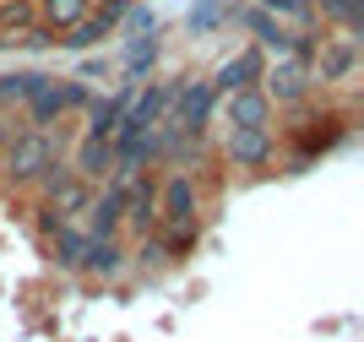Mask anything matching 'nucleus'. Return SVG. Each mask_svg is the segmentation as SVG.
Returning a JSON list of instances; mask_svg holds the SVG:
<instances>
[{"mask_svg": "<svg viewBox=\"0 0 364 342\" xmlns=\"http://www.w3.org/2000/svg\"><path fill=\"white\" fill-rule=\"evenodd\" d=\"M131 92H136V87H125V82H120L114 92H92V98H87V109H82V136H104V141H109V136L120 131L125 104H131Z\"/></svg>", "mask_w": 364, "mask_h": 342, "instance_id": "obj_12", "label": "nucleus"}, {"mask_svg": "<svg viewBox=\"0 0 364 342\" xmlns=\"http://www.w3.org/2000/svg\"><path fill=\"white\" fill-rule=\"evenodd\" d=\"M33 228H38V239H49L55 228H60V218H55V212H49L44 201H38V207H33Z\"/></svg>", "mask_w": 364, "mask_h": 342, "instance_id": "obj_31", "label": "nucleus"}, {"mask_svg": "<svg viewBox=\"0 0 364 342\" xmlns=\"http://www.w3.org/2000/svg\"><path fill=\"white\" fill-rule=\"evenodd\" d=\"M228 169H245V174H261V169L277 164V131H223L218 141Z\"/></svg>", "mask_w": 364, "mask_h": 342, "instance_id": "obj_7", "label": "nucleus"}, {"mask_svg": "<svg viewBox=\"0 0 364 342\" xmlns=\"http://www.w3.org/2000/svg\"><path fill=\"white\" fill-rule=\"evenodd\" d=\"M87 201H92V185H82L76 174H65L60 185H49L44 191V207L60 218V223H82V212H87Z\"/></svg>", "mask_w": 364, "mask_h": 342, "instance_id": "obj_15", "label": "nucleus"}, {"mask_svg": "<svg viewBox=\"0 0 364 342\" xmlns=\"http://www.w3.org/2000/svg\"><path fill=\"white\" fill-rule=\"evenodd\" d=\"M92 11H98V22H104L109 33L125 22V11H131V0H92Z\"/></svg>", "mask_w": 364, "mask_h": 342, "instance_id": "obj_29", "label": "nucleus"}, {"mask_svg": "<svg viewBox=\"0 0 364 342\" xmlns=\"http://www.w3.org/2000/svg\"><path fill=\"white\" fill-rule=\"evenodd\" d=\"M158 239H164L168 261H185V255H196V245H201V223H164Z\"/></svg>", "mask_w": 364, "mask_h": 342, "instance_id": "obj_23", "label": "nucleus"}, {"mask_svg": "<svg viewBox=\"0 0 364 342\" xmlns=\"http://www.w3.org/2000/svg\"><path fill=\"white\" fill-rule=\"evenodd\" d=\"M109 71H114V60H104V55H87L82 65H76V82H98V76L109 82Z\"/></svg>", "mask_w": 364, "mask_h": 342, "instance_id": "obj_30", "label": "nucleus"}, {"mask_svg": "<svg viewBox=\"0 0 364 342\" xmlns=\"http://www.w3.org/2000/svg\"><path fill=\"white\" fill-rule=\"evenodd\" d=\"M228 22V6L223 11H213V6H191V16H185V33L191 38H207V33H218Z\"/></svg>", "mask_w": 364, "mask_h": 342, "instance_id": "obj_25", "label": "nucleus"}, {"mask_svg": "<svg viewBox=\"0 0 364 342\" xmlns=\"http://www.w3.org/2000/svg\"><path fill=\"white\" fill-rule=\"evenodd\" d=\"M168 98H174V76L168 82H141L125 104V119L120 125H141V131H158V119L168 114Z\"/></svg>", "mask_w": 364, "mask_h": 342, "instance_id": "obj_13", "label": "nucleus"}, {"mask_svg": "<svg viewBox=\"0 0 364 342\" xmlns=\"http://www.w3.org/2000/svg\"><path fill=\"white\" fill-rule=\"evenodd\" d=\"M250 6H261V11H272L277 22H316V11H310V0H250Z\"/></svg>", "mask_w": 364, "mask_h": 342, "instance_id": "obj_26", "label": "nucleus"}, {"mask_svg": "<svg viewBox=\"0 0 364 342\" xmlns=\"http://www.w3.org/2000/svg\"><path fill=\"white\" fill-rule=\"evenodd\" d=\"M120 28H131V33H158V11H152V6H136V0H131V11H125V22Z\"/></svg>", "mask_w": 364, "mask_h": 342, "instance_id": "obj_28", "label": "nucleus"}, {"mask_svg": "<svg viewBox=\"0 0 364 342\" xmlns=\"http://www.w3.org/2000/svg\"><path fill=\"white\" fill-rule=\"evenodd\" d=\"M164 223H201V185L191 169H168L158 179V228Z\"/></svg>", "mask_w": 364, "mask_h": 342, "instance_id": "obj_6", "label": "nucleus"}, {"mask_svg": "<svg viewBox=\"0 0 364 342\" xmlns=\"http://www.w3.org/2000/svg\"><path fill=\"white\" fill-rule=\"evenodd\" d=\"M131 267H141V272H168L174 261H168L164 239H158V234H147V239H136V250H131Z\"/></svg>", "mask_w": 364, "mask_h": 342, "instance_id": "obj_24", "label": "nucleus"}, {"mask_svg": "<svg viewBox=\"0 0 364 342\" xmlns=\"http://www.w3.org/2000/svg\"><path fill=\"white\" fill-rule=\"evenodd\" d=\"M359 71V38L353 33H337V38H316V55H310V76L337 87V82H353Z\"/></svg>", "mask_w": 364, "mask_h": 342, "instance_id": "obj_8", "label": "nucleus"}, {"mask_svg": "<svg viewBox=\"0 0 364 342\" xmlns=\"http://www.w3.org/2000/svg\"><path fill=\"white\" fill-rule=\"evenodd\" d=\"M16 131H28V125H22V114H11V109H0V141H11Z\"/></svg>", "mask_w": 364, "mask_h": 342, "instance_id": "obj_32", "label": "nucleus"}, {"mask_svg": "<svg viewBox=\"0 0 364 342\" xmlns=\"http://www.w3.org/2000/svg\"><path fill=\"white\" fill-rule=\"evenodd\" d=\"M261 92L272 98V109H299V104H310V92H316L310 60H299V55H272V60H267V76H261Z\"/></svg>", "mask_w": 364, "mask_h": 342, "instance_id": "obj_4", "label": "nucleus"}, {"mask_svg": "<svg viewBox=\"0 0 364 342\" xmlns=\"http://www.w3.org/2000/svg\"><path fill=\"white\" fill-rule=\"evenodd\" d=\"M218 119V98L207 76H174V98L168 114L158 119V131H185V136H207Z\"/></svg>", "mask_w": 364, "mask_h": 342, "instance_id": "obj_2", "label": "nucleus"}, {"mask_svg": "<svg viewBox=\"0 0 364 342\" xmlns=\"http://www.w3.org/2000/svg\"><path fill=\"white\" fill-rule=\"evenodd\" d=\"M261 76H267V55L256 44L240 49V55H228L207 82H213V98H228V92H245V87H261Z\"/></svg>", "mask_w": 364, "mask_h": 342, "instance_id": "obj_10", "label": "nucleus"}, {"mask_svg": "<svg viewBox=\"0 0 364 342\" xmlns=\"http://www.w3.org/2000/svg\"><path fill=\"white\" fill-rule=\"evenodd\" d=\"M348 114H299L289 125V141H294V152H304V158H326V152H337L343 141H348Z\"/></svg>", "mask_w": 364, "mask_h": 342, "instance_id": "obj_5", "label": "nucleus"}, {"mask_svg": "<svg viewBox=\"0 0 364 342\" xmlns=\"http://www.w3.org/2000/svg\"><path fill=\"white\" fill-rule=\"evenodd\" d=\"M11 49H22V55H44V49H55V33H49L44 22H33V28H22L11 38Z\"/></svg>", "mask_w": 364, "mask_h": 342, "instance_id": "obj_27", "label": "nucleus"}, {"mask_svg": "<svg viewBox=\"0 0 364 342\" xmlns=\"http://www.w3.org/2000/svg\"><path fill=\"white\" fill-rule=\"evenodd\" d=\"M65 169H71L82 185H92V191H98V185L114 174V147H109L104 136H82V141L65 152Z\"/></svg>", "mask_w": 364, "mask_h": 342, "instance_id": "obj_11", "label": "nucleus"}, {"mask_svg": "<svg viewBox=\"0 0 364 342\" xmlns=\"http://www.w3.org/2000/svg\"><path fill=\"white\" fill-rule=\"evenodd\" d=\"M125 267H131V250H125L120 239H87V250H82V272H87V277L114 283Z\"/></svg>", "mask_w": 364, "mask_h": 342, "instance_id": "obj_14", "label": "nucleus"}, {"mask_svg": "<svg viewBox=\"0 0 364 342\" xmlns=\"http://www.w3.org/2000/svg\"><path fill=\"white\" fill-rule=\"evenodd\" d=\"M104 38H109V28L98 22V11H87L76 28L55 33V49H65V55H92V49H104Z\"/></svg>", "mask_w": 364, "mask_h": 342, "instance_id": "obj_18", "label": "nucleus"}, {"mask_svg": "<svg viewBox=\"0 0 364 342\" xmlns=\"http://www.w3.org/2000/svg\"><path fill=\"white\" fill-rule=\"evenodd\" d=\"M65 141H55L49 131H16L11 141H0V179L6 185H38L44 169L60 158Z\"/></svg>", "mask_w": 364, "mask_h": 342, "instance_id": "obj_1", "label": "nucleus"}, {"mask_svg": "<svg viewBox=\"0 0 364 342\" xmlns=\"http://www.w3.org/2000/svg\"><path fill=\"white\" fill-rule=\"evenodd\" d=\"M33 22H38V0H0V49H11V38Z\"/></svg>", "mask_w": 364, "mask_h": 342, "instance_id": "obj_22", "label": "nucleus"}, {"mask_svg": "<svg viewBox=\"0 0 364 342\" xmlns=\"http://www.w3.org/2000/svg\"><path fill=\"white\" fill-rule=\"evenodd\" d=\"M44 87H49V76H44V71H6V76H0V109H11V104H16V109H28Z\"/></svg>", "mask_w": 364, "mask_h": 342, "instance_id": "obj_19", "label": "nucleus"}, {"mask_svg": "<svg viewBox=\"0 0 364 342\" xmlns=\"http://www.w3.org/2000/svg\"><path fill=\"white\" fill-rule=\"evenodd\" d=\"M152 60H158V33H131L125 38V55H120V82L125 87H141L152 71Z\"/></svg>", "mask_w": 364, "mask_h": 342, "instance_id": "obj_16", "label": "nucleus"}, {"mask_svg": "<svg viewBox=\"0 0 364 342\" xmlns=\"http://www.w3.org/2000/svg\"><path fill=\"white\" fill-rule=\"evenodd\" d=\"M218 114H223V131H272L277 109L261 87H245V92L218 98Z\"/></svg>", "mask_w": 364, "mask_h": 342, "instance_id": "obj_9", "label": "nucleus"}, {"mask_svg": "<svg viewBox=\"0 0 364 342\" xmlns=\"http://www.w3.org/2000/svg\"><path fill=\"white\" fill-rule=\"evenodd\" d=\"M87 98H92L87 82H76V76H49V87L22 109V125H28V131H55L65 114H82Z\"/></svg>", "mask_w": 364, "mask_h": 342, "instance_id": "obj_3", "label": "nucleus"}, {"mask_svg": "<svg viewBox=\"0 0 364 342\" xmlns=\"http://www.w3.org/2000/svg\"><path fill=\"white\" fill-rule=\"evenodd\" d=\"M87 11H92V0H38V22H44L49 33L76 28V22H82Z\"/></svg>", "mask_w": 364, "mask_h": 342, "instance_id": "obj_21", "label": "nucleus"}, {"mask_svg": "<svg viewBox=\"0 0 364 342\" xmlns=\"http://www.w3.org/2000/svg\"><path fill=\"white\" fill-rule=\"evenodd\" d=\"M310 11L321 22H337V33H364V0H310Z\"/></svg>", "mask_w": 364, "mask_h": 342, "instance_id": "obj_20", "label": "nucleus"}, {"mask_svg": "<svg viewBox=\"0 0 364 342\" xmlns=\"http://www.w3.org/2000/svg\"><path fill=\"white\" fill-rule=\"evenodd\" d=\"M49 245V261L60 272H82V250H87V234H82V223H60L55 234L44 239Z\"/></svg>", "mask_w": 364, "mask_h": 342, "instance_id": "obj_17", "label": "nucleus"}]
</instances>
